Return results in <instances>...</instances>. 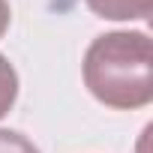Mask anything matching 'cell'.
Instances as JSON below:
<instances>
[{
  "label": "cell",
  "instance_id": "277c9868",
  "mask_svg": "<svg viewBox=\"0 0 153 153\" xmlns=\"http://www.w3.org/2000/svg\"><path fill=\"white\" fill-rule=\"evenodd\" d=\"M0 153H39V147L15 129H0Z\"/></svg>",
  "mask_w": 153,
  "mask_h": 153
},
{
  "label": "cell",
  "instance_id": "3957f363",
  "mask_svg": "<svg viewBox=\"0 0 153 153\" xmlns=\"http://www.w3.org/2000/svg\"><path fill=\"white\" fill-rule=\"evenodd\" d=\"M15 99H18V72H15V66L3 54H0V120L12 111Z\"/></svg>",
  "mask_w": 153,
  "mask_h": 153
},
{
  "label": "cell",
  "instance_id": "7a4b0ae2",
  "mask_svg": "<svg viewBox=\"0 0 153 153\" xmlns=\"http://www.w3.org/2000/svg\"><path fill=\"white\" fill-rule=\"evenodd\" d=\"M87 9L108 21H147L153 0H84Z\"/></svg>",
  "mask_w": 153,
  "mask_h": 153
},
{
  "label": "cell",
  "instance_id": "5b68a950",
  "mask_svg": "<svg viewBox=\"0 0 153 153\" xmlns=\"http://www.w3.org/2000/svg\"><path fill=\"white\" fill-rule=\"evenodd\" d=\"M9 21H12V9H9V0H0V36L9 30Z\"/></svg>",
  "mask_w": 153,
  "mask_h": 153
},
{
  "label": "cell",
  "instance_id": "6da1fadb",
  "mask_svg": "<svg viewBox=\"0 0 153 153\" xmlns=\"http://www.w3.org/2000/svg\"><path fill=\"white\" fill-rule=\"evenodd\" d=\"M84 87L108 108L132 111L153 99V45L144 30H114L90 42Z\"/></svg>",
  "mask_w": 153,
  "mask_h": 153
}]
</instances>
